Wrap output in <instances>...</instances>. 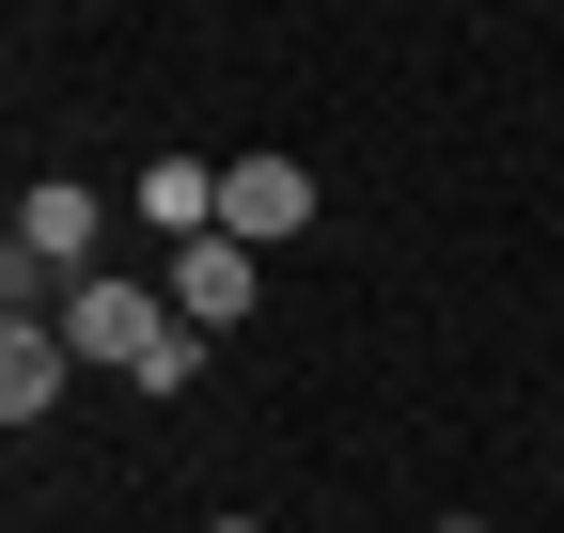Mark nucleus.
Segmentation results:
<instances>
[{
  "label": "nucleus",
  "instance_id": "f257e3e1",
  "mask_svg": "<svg viewBox=\"0 0 564 533\" xmlns=\"http://www.w3.org/2000/svg\"><path fill=\"white\" fill-rule=\"evenodd\" d=\"M47 329H63V346H79V361H110V377H141V361L173 346V298H158V283H126V266H95V283L63 298Z\"/></svg>",
  "mask_w": 564,
  "mask_h": 533
},
{
  "label": "nucleus",
  "instance_id": "f03ea898",
  "mask_svg": "<svg viewBox=\"0 0 564 533\" xmlns=\"http://www.w3.org/2000/svg\"><path fill=\"white\" fill-rule=\"evenodd\" d=\"M220 236H236V251L314 236V173H299V157H220Z\"/></svg>",
  "mask_w": 564,
  "mask_h": 533
},
{
  "label": "nucleus",
  "instance_id": "7ed1b4c3",
  "mask_svg": "<svg viewBox=\"0 0 564 533\" xmlns=\"http://www.w3.org/2000/svg\"><path fill=\"white\" fill-rule=\"evenodd\" d=\"M158 298H173V314L204 329V346H220V329H236V314L267 298V251H236V236H204V251H173V266H158Z\"/></svg>",
  "mask_w": 564,
  "mask_h": 533
},
{
  "label": "nucleus",
  "instance_id": "20e7f679",
  "mask_svg": "<svg viewBox=\"0 0 564 533\" xmlns=\"http://www.w3.org/2000/svg\"><path fill=\"white\" fill-rule=\"evenodd\" d=\"M63 377H79V346H63L47 314H0V424H47Z\"/></svg>",
  "mask_w": 564,
  "mask_h": 533
},
{
  "label": "nucleus",
  "instance_id": "39448f33",
  "mask_svg": "<svg viewBox=\"0 0 564 533\" xmlns=\"http://www.w3.org/2000/svg\"><path fill=\"white\" fill-rule=\"evenodd\" d=\"M204 533H267V518H204Z\"/></svg>",
  "mask_w": 564,
  "mask_h": 533
},
{
  "label": "nucleus",
  "instance_id": "423d86ee",
  "mask_svg": "<svg viewBox=\"0 0 564 533\" xmlns=\"http://www.w3.org/2000/svg\"><path fill=\"white\" fill-rule=\"evenodd\" d=\"M440 533H486V518H440Z\"/></svg>",
  "mask_w": 564,
  "mask_h": 533
}]
</instances>
